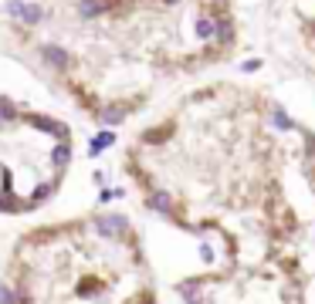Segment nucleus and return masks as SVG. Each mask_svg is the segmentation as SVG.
Returning <instances> with one entry per match:
<instances>
[{"label": "nucleus", "mask_w": 315, "mask_h": 304, "mask_svg": "<svg viewBox=\"0 0 315 304\" xmlns=\"http://www.w3.org/2000/svg\"><path fill=\"white\" fill-rule=\"evenodd\" d=\"M0 304H153L136 230L126 216H92L24 233Z\"/></svg>", "instance_id": "f257e3e1"}, {"label": "nucleus", "mask_w": 315, "mask_h": 304, "mask_svg": "<svg viewBox=\"0 0 315 304\" xmlns=\"http://www.w3.org/2000/svg\"><path fill=\"white\" fill-rule=\"evenodd\" d=\"M115 7V0H78V17H102Z\"/></svg>", "instance_id": "f03ea898"}, {"label": "nucleus", "mask_w": 315, "mask_h": 304, "mask_svg": "<svg viewBox=\"0 0 315 304\" xmlns=\"http://www.w3.org/2000/svg\"><path fill=\"white\" fill-rule=\"evenodd\" d=\"M41 58H44L51 68H68V61H72V58H68V51L58 48V44H44V48H41Z\"/></svg>", "instance_id": "7ed1b4c3"}, {"label": "nucleus", "mask_w": 315, "mask_h": 304, "mask_svg": "<svg viewBox=\"0 0 315 304\" xmlns=\"http://www.w3.org/2000/svg\"><path fill=\"white\" fill-rule=\"evenodd\" d=\"M163 4H166V7H170V4H180V0H163Z\"/></svg>", "instance_id": "20e7f679"}]
</instances>
